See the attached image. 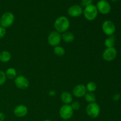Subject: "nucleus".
<instances>
[{
	"instance_id": "29",
	"label": "nucleus",
	"mask_w": 121,
	"mask_h": 121,
	"mask_svg": "<svg viewBox=\"0 0 121 121\" xmlns=\"http://www.w3.org/2000/svg\"><path fill=\"white\" fill-rule=\"evenodd\" d=\"M43 121H52L49 120V119H46V120H44Z\"/></svg>"
},
{
	"instance_id": "22",
	"label": "nucleus",
	"mask_w": 121,
	"mask_h": 121,
	"mask_svg": "<svg viewBox=\"0 0 121 121\" xmlns=\"http://www.w3.org/2000/svg\"><path fill=\"white\" fill-rule=\"evenodd\" d=\"M7 79L5 73L3 71H0V86H2L5 83Z\"/></svg>"
},
{
	"instance_id": "7",
	"label": "nucleus",
	"mask_w": 121,
	"mask_h": 121,
	"mask_svg": "<svg viewBox=\"0 0 121 121\" xmlns=\"http://www.w3.org/2000/svg\"><path fill=\"white\" fill-rule=\"evenodd\" d=\"M102 29L103 32L106 35L110 36V35H113L116 31V27L112 21L110 20H106L103 22Z\"/></svg>"
},
{
	"instance_id": "27",
	"label": "nucleus",
	"mask_w": 121,
	"mask_h": 121,
	"mask_svg": "<svg viewBox=\"0 0 121 121\" xmlns=\"http://www.w3.org/2000/svg\"><path fill=\"white\" fill-rule=\"evenodd\" d=\"M5 119V115L4 113L0 112V121H4Z\"/></svg>"
},
{
	"instance_id": "15",
	"label": "nucleus",
	"mask_w": 121,
	"mask_h": 121,
	"mask_svg": "<svg viewBox=\"0 0 121 121\" xmlns=\"http://www.w3.org/2000/svg\"><path fill=\"white\" fill-rule=\"evenodd\" d=\"M61 100L63 103L66 105H70L73 100V96L69 92H63L61 94Z\"/></svg>"
},
{
	"instance_id": "23",
	"label": "nucleus",
	"mask_w": 121,
	"mask_h": 121,
	"mask_svg": "<svg viewBox=\"0 0 121 121\" xmlns=\"http://www.w3.org/2000/svg\"><path fill=\"white\" fill-rule=\"evenodd\" d=\"M70 106L73 111H78L80 108V104L78 101H74L72 102Z\"/></svg>"
},
{
	"instance_id": "9",
	"label": "nucleus",
	"mask_w": 121,
	"mask_h": 121,
	"mask_svg": "<svg viewBox=\"0 0 121 121\" xmlns=\"http://www.w3.org/2000/svg\"><path fill=\"white\" fill-rule=\"evenodd\" d=\"M96 6L98 12L102 14H108L111 11V5L106 0H100L98 1Z\"/></svg>"
},
{
	"instance_id": "4",
	"label": "nucleus",
	"mask_w": 121,
	"mask_h": 121,
	"mask_svg": "<svg viewBox=\"0 0 121 121\" xmlns=\"http://www.w3.org/2000/svg\"><path fill=\"white\" fill-rule=\"evenodd\" d=\"M86 113L91 118H96L99 117L100 112L99 105L96 102L90 103L86 106Z\"/></svg>"
},
{
	"instance_id": "5",
	"label": "nucleus",
	"mask_w": 121,
	"mask_h": 121,
	"mask_svg": "<svg viewBox=\"0 0 121 121\" xmlns=\"http://www.w3.org/2000/svg\"><path fill=\"white\" fill-rule=\"evenodd\" d=\"M73 110L71 107L70 105H63L60 109L59 114L60 117L64 120H68L72 117L73 115Z\"/></svg>"
},
{
	"instance_id": "19",
	"label": "nucleus",
	"mask_w": 121,
	"mask_h": 121,
	"mask_svg": "<svg viewBox=\"0 0 121 121\" xmlns=\"http://www.w3.org/2000/svg\"><path fill=\"white\" fill-rule=\"evenodd\" d=\"M53 51H54V53L56 55L60 57L63 56L65 54V53H66L65 48L60 46H57L54 47Z\"/></svg>"
},
{
	"instance_id": "6",
	"label": "nucleus",
	"mask_w": 121,
	"mask_h": 121,
	"mask_svg": "<svg viewBox=\"0 0 121 121\" xmlns=\"http://www.w3.org/2000/svg\"><path fill=\"white\" fill-rule=\"evenodd\" d=\"M48 43L49 45L53 47L59 46L61 40V37L60 33L56 31H53L48 34V38H47Z\"/></svg>"
},
{
	"instance_id": "1",
	"label": "nucleus",
	"mask_w": 121,
	"mask_h": 121,
	"mask_svg": "<svg viewBox=\"0 0 121 121\" xmlns=\"http://www.w3.org/2000/svg\"><path fill=\"white\" fill-rule=\"evenodd\" d=\"M70 25V22L68 18L65 16H60L55 20L54 27L56 31L59 33H63L67 31Z\"/></svg>"
},
{
	"instance_id": "11",
	"label": "nucleus",
	"mask_w": 121,
	"mask_h": 121,
	"mask_svg": "<svg viewBox=\"0 0 121 121\" xmlns=\"http://www.w3.org/2000/svg\"><path fill=\"white\" fill-rule=\"evenodd\" d=\"M82 7L78 4L73 5L69 8L67 13L72 17H79L83 14Z\"/></svg>"
},
{
	"instance_id": "16",
	"label": "nucleus",
	"mask_w": 121,
	"mask_h": 121,
	"mask_svg": "<svg viewBox=\"0 0 121 121\" xmlns=\"http://www.w3.org/2000/svg\"><path fill=\"white\" fill-rule=\"evenodd\" d=\"M11 59V54L8 51H2L0 53V61L7 63Z\"/></svg>"
},
{
	"instance_id": "2",
	"label": "nucleus",
	"mask_w": 121,
	"mask_h": 121,
	"mask_svg": "<svg viewBox=\"0 0 121 121\" xmlns=\"http://www.w3.org/2000/svg\"><path fill=\"white\" fill-rule=\"evenodd\" d=\"M85 18L88 21H93L95 20L98 14V11L96 6L93 4L85 7L83 12Z\"/></svg>"
},
{
	"instance_id": "8",
	"label": "nucleus",
	"mask_w": 121,
	"mask_h": 121,
	"mask_svg": "<svg viewBox=\"0 0 121 121\" xmlns=\"http://www.w3.org/2000/svg\"><path fill=\"white\" fill-rule=\"evenodd\" d=\"M117 50L115 47L106 48L103 52V59L108 62L112 61L117 57Z\"/></svg>"
},
{
	"instance_id": "13",
	"label": "nucleus",
	"mask_w": 121,
	"mask_h": 121,
	"mask_svg": "<svg viewBox=\"0 0 121 121\" xmlns=\"http://www.w3.org/2000/svg\"><path fill=\"white\" fill-rule=\"evenodd\" d=\"M28 113V108L24 105L17 106L14 109V114L18 118H23Z\"/></svg>"
},
{
	"instance_id": "17",
	"label": "nucleus",
	"mask_w": 121,
	"mask_h": 121,
	"mask_svg": "<svg viewBox=\"0 0 121 121\" xmlns=\"http://www.w3.org/2000/svg\"><path fill=\"white\" fill-rule=\"evenodd\" d=\"M116 39L115 37L113 35H110L108 37L106 38L105 40V46H106V48H109V47H114L115 45Z\"/></svg>"
},
{
	"instance_id": "12",
	"label": "nucleus",
	"mask_w": 121,
	"mask_h": 121,
	"mask_svg": "<svg viewBox=\"0 0 121 121\" xmlns=\"http://www.w3.org/2000/svg\"><path fill=\"white\" fill-rule=\"evenodd\" d=\"M87 93L86 86L83 84H79L76 85L73 90V94L76 98H82L85 96Z\"/></svg>"
},
{
	"instance_id": "3",
	"label": "nucleus",
	"mask_w": 121,
	"mask_h": 121,
	"mask_svg": "<svg viewBox=\"0 0 121 121\" xmlns=\"http://www.w3.org/2000/svg\"><path fill=\"white\" fill-rule=\"evenodd\" d=\"M15 20L14 15L11 12L4 13L0 18V26L4 28H8L13 24Z\"/></svg>"
},
{
	"instance_id": "25",
	"label": "nucleus",
	"mask_w": 121,
	"mask_h": 121,
	"mask_svg": "<svg viewBox=\"0 0 121 121\" xmlns=\"http://www.w3.org/2000/svg\"><path fill=\"white\" fill-rule=\"evenodd\" d=\"M6 34V29L0 26V39L3 38Z\"/></svg>"
},
{
	"instance_id": "18",
	"label": "nucleus",
	"mask_w": 121,
	"mask_h": 121,
	"mask_svg": "<svg viewBox=\"0 0 121 121\" xmlns=\"http://www.w3.org/2000/svg\"><path fill=\"white\" fill-rule=\"evenodd\" d=\"M5 73L7 78L10 79V80L15 79V78L17 76V73L16 70L13 67L8 68Z\"/></svg>"
},
{
	"instance_id": "20",
	"label": "nucleus",
	"mask_w": 121,
	"mask_h": 121,
	"mask_svg": "<svg viewBox=\"0 0 121 121\" xmlns=\"http://www.w3.org/2000/svg\"><path fill=\"white\" fill-rule=\"evenodd\" d=\"M85 100L88 103L95 102L96 101V96L92 92H87L85 95Z\"/></svg>"
},
{
	"instance_id": "10",
	"label": "nucleus",
	"mask_w": 121,
	"mask_h": 121,
	"mask_svg": "<svg viewBox=\"0 0 121 121\" xmlns=\"http://www.w3.org/2000/svg\"><path fill=\"white\" fill-rule=\"evenodd\" d=\"M15 86L20 89H26L29 86V81L26 77L22 75L17 76L14 79Z\"/></svg>"
},
{
	"instance_id": "30",
	"label": "nucleus",
	"mask_w": 121,
	"mask_h": 121,
	"mask_svg": "<svg viewBox=\"0 0 121 121\" xmlns=\"http://www.w3.org/2000/svg\"><path fill=\"white\" fill-rule=\"evenodd\" d=\"M111 1H113V2H115V1H118V0H111Z\"/></svg>"
},
{
	"instance_id": "26",
	"label": "nucleus",
	"mask_w": 121,
	"mask_h": 121,
	"mask_svg": "<svg viewBox=\"0 0 121 121\" xmlns=\"http://www.w3.org/2000/svg\"><path fill=\"white\" fill-rule=\"evenodd\" d=\"M120 99H121V95L119 94V93H117V94L113 95V100H114V101H118Z\"/></svg>"
},
{
	"instance_id": "14",
	"label": "nucleus",
	"mask_w": 121,
	"mask_h": 121,
	"mask_svg": "<svg viewBox=\"0 0 121 121\" xmlns=\"http://www.w3.org/2000/svg\"><path fill=\"white\" fill-rule=\"evenodd\" d=\"M61 40L66 43H72L74 40V35L72 32L66 31L61 35Z\"/></svg>"
},
{
	"instance_id": "28",
	"label": "nucleus",
	"mask_w": 121,
	"mask_h": 121,
	"mask_svg": "<svg viewBox=\"0 0 121 121\" xmlns=\"http://www.w3.org/2000/svg\"><path fill=\"white\" fill-rule=\"evenodd\" d=\"M48 94H49V95L51 96H54L56 95V92H54V91H50Z\"/></svg>"
},
{
	"instance_id": "24",
	"label": "nucleus",
	"mask_w": 121,
	"mask_h": 121,
	"mask_svg": "<svg viewBox=\"0 0 121 121\" xmlns=\"http://www.w3.org/2000/svg\"><path fill=\"white\" fill-rule=\"evenodd\" d=\"M92 2H93V0H82L81 4L82 7H86L89 5L92 4Z\"/></svg>"
},
{
	"instance_id": "21",
	"label": "nucleus",
	"mask_w": 121,
	"mask_h": 121,
	"mask_svg": "<svg viewBox=\"0 0 121 121\" xmlns=\"http://www.w3.org/2000/svg\"><path fill=\"white\" fill-rule=\"evenodd\" d=\"M86 88L87 91H88V92L93 93L95 91H96L97 85L94 82H89V83H87V85L86 86Z\"/></svg>"
}]
</instances>
